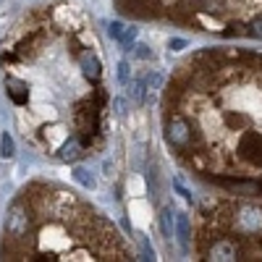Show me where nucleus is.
<instances>
[{
    "label": "nucleus",
    "instance_id": "obj_1",
    "mask_svg": "<svg viewBox=\"0 0 262 262\" xmlns=\"http://www.w3.org/2000/svg\"><path fill=\"white\" fill-rule=\"evenodd\" d=\"M0 69L21 134L45 158L79 163L105 147L111 92L97 32L79 8H29L3 39Z\"/></svg>",
    "mask_w": 262,
    "mask_h": 262
},
{
    "label": "nucleus",
    "instance_id": "obj_6",
    "mask_svg": "<svg viewBox=\"0 0 262 262\" xmlns=\"http://www.w3.org/2000/svg\"><path fill=\"white\" fill-rule=\"evenodd\" d=\"M0 144H3V155H6V158H11V155H13V142H11V137H8V134H3V142H0Z\"/></svg>",
    "mask_w": 262,
    "mask_h": 262
},
{
    "label": "nucleus",
    "instance_id": "obj_4",
    "mask_svg": "<svg viewBox=\"0 0 262 262\" xmlns=\"http://www.w3.org/2000/svg\"><path fill=\"white\" fill-rule=\"evenodd\" d=\"M121 16L217 37L262 39V0H113Z\"/></svg>",
    "mask_w": 262,
    "mask_h": 262
},
{
    "label": "nucleus",
    "instance_id": "obj_7",
    "mask_svg": "<svg viewBox=\"0 0 262 262\" xmlns=\"http://www.w3.org/2000/svg\"><path fill=\"white\" fill-rule=\"evenodd\" d=\"M163 231H165V236H173V223H170V212L168 210L163 212Z\"/></svg>",
    "mask_w": 262,
    "mask_h": 262
},
{
    "label": "nucleus",
    "instance_id": "obj_5",
    "mask_svg": "<svg viewBox=\"0 0 262 262\" xmlns=\"http://www.w3.org/2000/svg\"><path fill=\"white\" fill-rule=\"evenodd\" d=\"M196 259H262V205L249 200H207L194 217Z\"/></svg>",
    "mask_w": 262,
    "mask_h": 262
},
{
    "label": "nucleus",
    "instance_id": "obj_3",
    "mask_svg": "<svg viewBox=\"0 0 262 262\" xmlns=\"http://www.w3.org/2000/svg\"><path fill=\"white\" fill-rule=\"evenodd\" d=\"M0 259H134L118 226L74 189L53 181H32L8 207Z\"/></svg>",
    "mask_w": 262,
    "mask_h": 262
},
{
    "label": "nucleus",
    "instance_id": "obj_2",
    "mask_svg": "<svg viewBox=\"0 0 262 262\" xmlns=\"http://www.w3.org/2000/svg\"><path fill=\"white\" fill-rule=\"evenodd\" d=\"M163 137L186 170L233 194H262V53L210 48L173 69Z\"/></svg>",
    "mask_w": 262,
    "mask_h": 262
}]
</instances>
